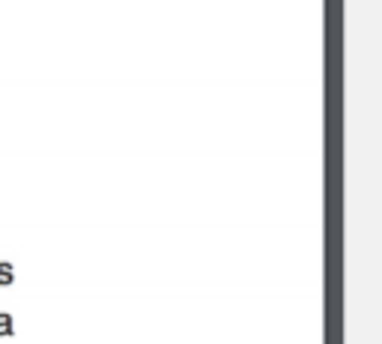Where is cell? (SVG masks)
I'll return each instance as SVG.
<instances>
[{"instance_id": "obj_1", "label": "cell", "mask_w": 382, "mask_h": 344, "mask_svg": "<svg viewBox=\"0 0 382 344\" xmlns=\"http://www.w3.org/2000/svg\"><path fill=\"white\" fill-rule=\"evenodd\" d=\"M12 332V320L9 317H0V335H9Z\"/></svg>"}, {"instance_id": "obj_2", "label": "cell", "mask_w": 382, "mask_h": 344, "mask_svg": "<svg viewBox=\"0 0 382 344\" xmlns=\"http://www.w3.org/2000/svg\"><path fill=\"white\" fill-rule=\"evenodd\" d=\"M9 279H12V270H9V266L3 263V266H0V281H3V284H6Z\"/></svg>"}]
</instances>
